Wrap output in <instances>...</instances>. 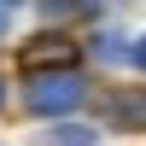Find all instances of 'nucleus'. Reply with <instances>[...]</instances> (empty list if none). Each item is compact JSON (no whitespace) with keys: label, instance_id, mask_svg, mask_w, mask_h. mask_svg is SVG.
<instances>
[{"label":"nucleus","instance_id":"nucleus-5","mask_svg":"<svg viewBox=\"0 0 146 146\" xmlns=\"http://www.w3.org/2000/svg\"><path fill=\"white\" fill-rule=\"evenodd\" d=\"M129 58H135V64L146 70V35H140V41H135V47H129Z\"/></svg>","mask_w":146,"mask_h":146},{"label":"nucleus","instance_id":"nucleus-3","mask_svg":"<svg viewBox=\"0 0 146 146\" xmlns=\"http://www.w3.org/2000/svg\"><path fill=\"white\" fill-rule=\"evenodd\" d=\"M23 70H29V76H47V70H76V41H64V35H41L35 47H23Z\"/></svg>","mask_w":146,"mask_h":146},{"label":"nucleus","instance_id":"nucleus-1","mask_svg":"<svg viewBox=\"0 0 146 146\" xmlns=\"http://www.w3.org/2000/svg\"><path fill=\"white\" fill-rule=\"evenodd\" d=\"M82 100H88V82H82L76 70H47V76L23 82V105H29L35 117H64V111H76Z\"/></svg>","mask_w":146,"mask_h":146},{"label":"nucleus","instance_id":"nucleus-2","mask_svg":"<svg viewBox=\"0 0 146 146\" xmlns=\"http://www.w3.org/2000/svg\"><path fill=\"white\" fill-rule=\"evenodd\" d=\"M100 117L111 129H123V135H140L146 129V88H105Z\"/></svg>","mask_w":146,"mask_h":146},{"label":"nucleus","instance_id":"nucleus-6","mask_svg":"<svg viewBox=\"0 0 146 146\" xmlns=\"http://www.w3.org/2000/svg\"><path fill=\"white\" fill-rule=\"evenodd\" d=\"M0 100H6V94H0Z\"/></svg>","mask_w":146,"mask_h":146},{"label":"nucleus","instance_id":"nucleus-4","mask_svg":"<svg viewBox=\"0 0 146 146\" xmlns=\"http://www.w3.org/2000/svg\"><path fill=\"white\" fill-rule=\"evenodd\" d=\"M12 18H18V6H6V0H0V35L12 29Z\"/></svg>","mask_w":146,"mask_h":146}]
</instances>
